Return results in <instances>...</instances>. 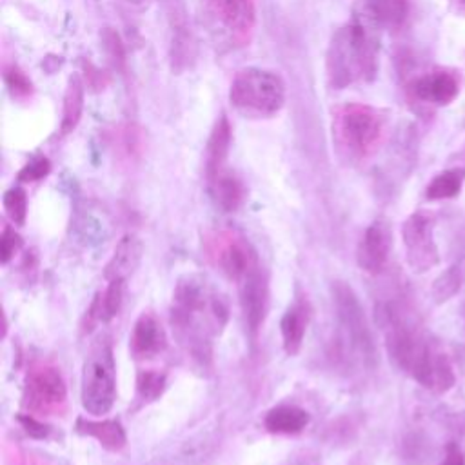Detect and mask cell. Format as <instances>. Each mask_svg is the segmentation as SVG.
Segmentation results:
<instances>
[{"instance_id":"cell-1","label":"cell","mask_w":465,"mask_h":465,"mask_svg":"<svg viewBox=\"0 0 465 465\" xmlns=\"http://www.w3.org/2000/svg\"><path fill=\"white\" fill-rule=\"evenodd\" d=\"M229 320L228 300L211 288L202 275L178 278L173 304L171 326L191 360L205 369L211 364L213 337L222 333Z\"/></svg>"},{"instance_id":"cell-2","label":"cell","mask_w":465,"mask_h":465,"mask_svg":"<svg viewBox=\"0 0 465 465\" xmlns=\"http://www.w3.org/2000/svg\"><path fill=\"white\" fill-rule=\"evenodd\" d=\"M378 316L387 353L400 371L438 395L454 387L456 376L449 356L420 331L399 304H384Z\"/></svg>"},{"instance_id":"cell-3","label":"cell","mask_w":465,"mask_h":465,"mask_svg":"<svg viewBox=\"0 0 465 465\" xmlns=\"http://www.w3.org/2000/svg\"><path fill=\"white\" fill-rule=\"evenodd\" d=\"M384 24L378 0H368L362 12L337 29L328 48V79L335 89L356 81L371 82L378 71V27Z\"/></svg>"},{"instance_id":"cell-4","label":"cell","mask_w":465,"mask_h":465,"mask_svg":"<svg viewBox=\"0 0 465 465\" xmlns=\"http://www.w3.org/2000/svg\"><path fill=\"white\" fill-rule=\"evenodd\" d=\"M229 102L245 119H271L285 102V84L275 71L245 67L231 82Z\"/></svg>"},{"instance_id":"cell-5","label":"cell","mask_w":465,"mask_h":465,"mask_svg":"<svg viewBox=\"0 0 465 465\" xmlns=\"http://www.w3.org/2000/svg\"><path fill=\"white\" fill-rule=\"evenodd\" d=\"M81 400L86 413L104 416L117 400V364L112 338L102 335L91 347L82 368Z\"/></svg>"},{"instance_id":"cell-6","label":"cell","mask_w":465,"mask_h":465,"mask_svg":"<svg viewBox=\"0 0 465 465\" xmlns=\"http://www.w3.org/2000/svg\"><path fill=\"white\" fill-rule=\"evenodd\" d=\"M331 293L340 326L342 345L349 349L368 369H373L378 362V353L359 297H356L349 283L340 280L333 282Z\"/></svg>"},{"instance_id":"cell-7","label":"cell","mask_w":465,"mask_h":465,"mask_svg":"<svg viewBox=\"0 0 465 465\" xmlns=\"http://www.w3.org/2000/svg\"><path fill=\"white\" fill-rule=\"evenodd\" d=\"M338 146L356 159L373 155L385 133V117L382 112L366 104H347L337 112L333 122Z\"/></svg>"},{"instance_id":"cell-8","label":"cell","mask_w":465,"mask_h":465,"mask_svg":"<svg viewBox=\"0 0 465 465\" xmlns=\"http://www.w3.org/2000/svg\"><path fill=\"white\" fill-rule=\"evenodd\" d=\"M406 262L413 273L423 275L440 264V252L435 240V219L431 213L416 211L402 226Z\"/></svg>"},{"instance_id":"cell-9","label":"cell","mask_w":465,"mask_h":465,"mask_svg":"<svg viewBox=\"0 0 465 465\" xmlns=\"http://www.w3.org/2000/svg\"><path fill=\"white\" fill-rule=\"evenodd\" d=\"M205 252L213 266L233 282H242L257 264L252 245L233 231H217L207 236Z\"/></svg>"},{"instance_id":"cell-10","label":"cell","mask_w":465,"mask_h":465,"mask_svg":"<svg viewBox=\"0 0 465 465\" xmlns=\"http://www.w3.org/2000/svg\"><path fill=\"white\" fill-rule=\"evenodd\" d=\"M66 399L67 387L60 369L50 364H39L29 369L24 391V404L29 411L41 415L60 413Z\"/></svg>"},{"instance_id":"cell-11","label":"cell","mask_w":465,"mask_h":465,"mask_svg":"<svg viewBox=\"0 0 465 465\" xmlns=\"http://www.w3.org/2000/svg\"><path fill=\"white\" fill-rule=\"evenodd\" d=\"M240 306L249 338L255 344L266 322L269 309V280L266 271L257 262L240 285Z\"/></svg>"},{"instance_id":"cell-12","label":"cell","mask_w":465,"mask_h":465,"mask_svg":"<svg viewBox=\"0 0 465 465\" xmlns=\"http://www.w3.org/2000/svg\"><path fill=\"white\" fill-rule=\"evenodd\" d=\"M205 6L229 35L233 46L252 43L257 26L255 0H205Z\"/></svg>"},{"instance_id":"cell-13","label":"cell","mask_w":465,"mask_h":465,"mask_svg":"<svg viewBox=\"0 0 465 465\" xmlns=\"http://www.w3.org/2000/svg\"><path fill=\"white\" fill-rule=\"evenodd\" d=\"M389 253H391L389 228L384 222L376 221L366 229L359 244L356 262H359L362 271L369 275H380L387 266Z\"/></svg>"},{"instance_id":"cell-14","label":"cell","mask_w":465,"mask_h":465,"mask_svg":"<svg viewBox=\"0 0 465 465\" xmlns=\"http://www.w3.org/2000/svg\"><path fill=\"white\" fill-rule=\"evenodd\" d=\"M167 347V337L160 320L153 313H142L131 331V353L136 359L148 360Z\"/></svg>"},{"instance_id":"cell-15","label":"cell","mask_w":465,"mask_h":465,"mask_svg":"<svg viewBox=\"0 0 465 465\" xmlns=\"http://www.w3.org/2000/svg\"><path fill=\"white\" fill-rule=\"evenodd\" d=\"M415 98L435 105H447L458 97V81L447 71H435L416 79L411 86Z\"/></svg>"},{"instance_id":"cell-16","label":"cell","mask_w":465,"mask_h":465,"mask_svg":"<svg viewBox=\"0 0 465 465\" xmlns=\"http://www.w3.org/2000/svg\"><path fill=\"white\" fill-rule=\"evenodd\" d=\"M142 255H144V244H142V240L136 235L129 233V235L122 236L115 247V253H113L112 260L107 262V266H105L104 278L107 282L126 280L140 266Z\"/></svg>"},{"instance_id":"cell-17","label":"cell","mask_w":465,"mask_h":465,"mask_svg":"<svg viewBox=\"0 0 465 465\" xmlns=\"http://www.w3.org/2000/svg\"><path fill=\"white\" fill-rule=\"evenodd\" d=\"M231 142H233V129L228 117L222 115L217 120V124H214L205 148V176L209 182L224 171L231 150Z\"/></svg>"},{"instance_id":"cell-18","label":"cell","mask_w":465,"mask_h":465,"mask_svg":"<svg viewBox=\"0 0 465 465\" xmlns=\"http://www.w3.org/2000/svg\"><path fill=\"white\" fill-rule=\"evenodd\" d=\"M75 431L79 435L95 438L105 451L119 453L126 447L128 437L119 420H88L79 418L75 423Z\"/></svg>"},{"instance_id":"cell-19","label":"cell","mask_w":465,"mask_h":465,"mask_svg":"<svg viewBox=\"0 0 465 465\" xmlns=\"http://www.w3.org/2000/svg\"><path fill=\"white\" fill-rule=\"evenodd\" d=\"M124 298V280H112L107 282L105 290L95 297L91 307L86 313L88 326L86 331H91L97 324H107L112 322L122 307Z\"/></svg>"},{"instance_id":"cell-20","label":"cell","mask_w":465,"mask_h":465,"mask_svg":"<svg viewBox=\"0 0 465 465\" xmlns=\"http://www.w3.org/2000/svg\"><path fill=\"white\" fill-rule=\"evenodd\" d=\"M309 324V309L304 302L293 304L280 322V331H282V344L283 351L290 356H295L300 353L304 337Z\"/></svg>"},{"instance_id":"cell-21","label":"cell","mask_w":465,"mask_h":465,"mask_svg":"<svg viewBox=\"0 0 465 465\" xmlns=\"http://www.w3.org/2000/svg\"><path fill=\"white\" fill-rule=\"evenodd\" d=\"M173 37H171V67L176 74L188 69L195 60V41L190 31L184 13H173Z\"/></svg>"},{"instance_id":"cell-22","label":"cell","mask_w":465,"mask_h":465,"mask_svg":"<svg viewBox=\"0 0 465 465\" xmlns=\"http://www.w3.org/2000/svg\"><path fill=\"white\" fill-rule=\"evenodd\" d=\"M309 413L302 407L278 406L266 415L264 425L273 435H298L309 425Z\"/></svg>"},{"instance_id":"cell-23","label":"cell","mask_w":465,"mask_h":465,"mask_svg":"<svg viewBox=\"0 0 465 465\" xmlns=\"http://www.w3.org/2000/svg\"><path fill=\"white\" fill-rule=\"evenodd\" d=\"M84 93L86 84L79 74H74L67 79L66 93H64V110H62V122L60 131L62 135H67L75 131L84 112Z\"/></svg>"},{"instance_id":"cell-24","label":"cell","mask_w":465,"mask_h":465,"mask_svg":"<svg viewBox=\"0 0 465 465\" xmlns=\"http://www.w3.org/2000/svg\"><path fill=\"white\" fill-rule=\"evenodd\" d=\"M211 195L224 213H235L244 198H245V188L236 174H231L228 171H222L217 178H213L209 182Z\"/></svg>"},{"instance_id":"cell-25","label":"cell","mask_w":465,"mask_h":465,"mask_svg":"<svg viewBox=\"0 0 465 465\" xmlns=\"http://www.w3.org/2000/svg\"><path fill=\"white\" fill-rule=\"evenodd\" d=\"M465 182V169L453 167L438 173L425 190V198L437 202V200H451L456 198Z\"/></svg>"},{"instance_id":"cell-26","label":"cell","mask_w":465,"mask_h":465,"mask_svg":"<svg viewBox=\"0 0 465 465\" xmlns=\"http://www.w3.org/2000/svg\"><path fill=\"white\" fill-rule=\"evenodd\" d=\"M146 148V138L142 129L135 124H126L115 133V150L126 160H136Z\"/></svg>"},{"instance_id":"cell-27","label":"cell","mask_w":465,"mask_h":465,"mask_svg":"<svg viewBox=\"0 0 465 465\" xmlns=\"http://www.w3.org/2000/svg\"><path fill=\"white\" fill-rule=\"evenodd\" d=\"M461 269L458 264L447 267L435 282H433V288H431V297L437 304H446L451 298H454L460 290H461Z\"/></svg>"},{"instance_id":"cell-28","label":"cell","mask_w":465,"mask_h":465,"mask_svg":"<svg viewBox=\"0 0 465 465\" xmlns=\"http://www.w3.org/2000/svg\"><path fill=\"white\" fill-rule=\"evenodd\" d=\"M167 385L166 373L160 371H140L136 376V399L144 404L159 400Z\"/></svg>"},{"instance_id":"cell-29","label":"cell","mask_w":465,"mask_h":465,"mask_svg":"<svg viewBox=\"0 0 465 465\" xmlns=\"http://www.w3.org/2000/svg\"><path fill=\"white\" fill-rule=\"evenodd\" d=\"M4 82H6V88H8L13 100L24 102V100L31 98L35 93V86H33L31 79L24 74V71L17 64H8L4 67Z\"/></svg>"},{"instance_id":"cell-30","label":"cell","mask_w":465,"mask_h":465,"mask_svg":"<svg viewBox=\"0 0 465 465\" xmlns=\"http://www.w3.org/2000/svg\"><path fill=\"white\" fill-rule=\"evenodd\" d=\"M378 10L385 26L399 29L409 15V0H378Z\"/></svg>"},{"instance_id":"cell-31","label":"cell","mask_w":465,"mask_h":465,"mask_svg":"<svg viewBox=\"0 0 465 465\" xmlns=\"http://www.w3.org/2000/svg\"><path fill=\"white\" fill-rule=\"evenodd\" d=\"M4 209L8 213V217L13 224L24 226L26 217H27V195L22 188H12L4 193L3 198Z\"/></svg>"},{"instance_id":"cell-32","label":"cell","mask_w":465,"mask_h":465,"mask_svg":"<svg viewBox=\"0 0 465 465\" xmlns=\"http://www.w3.org/2000/svg\"><path fill=\"white\" fill-rule=\"evenodd\" d=\"M51 173V162L48 157L39 155V157H33L19 173V181L20 182H37L46 178Z\"/></svg>"},{"instance_id":"cell-33","label":"cell","mask_w":465,"mask_h":465,"mask_svg":"<svg viewBox=\"0 0 465 465\" xmlns=\"http://www.w3.org/2000/svg\"><path fill=\"white\" fill-rule=\"evenodd\" d=\"M102 43H104V50H105L107 57H110V60L117 67H122L126 62V53H124V44L119 37V33L113 31L112 27H105L102 31Z\"/></svg>"},{"instance_id":"cell-34","label":"cell","mask_w":465,"mask_h":465,"mask_svg":"<svg viewBox=\"0 0 465 465\" xmlns=\"http://www.w3.org/2000/svg\"><path fill=\"white\" fill-rule=\"evenodd\" d=\"M20 247H22L20 235L13 228L6 226L3 236H0V260H3L4 266L10 264V260L15 257Z\"/></svg>"},{"instance_id":"cell-35","label":"cell","mask_w":465,"mask_h":465,"mask_svg":"<svg viewBox=\"0 0 465 465\" xmlns=\"http://www.w3.org/2000/svg\"><path fill=\"white\" fill-rule=\"evenodd\" d=\"M19 422H20L24 431L31 438L44 440V438L50 437V427L44 422H41L39 418H35L33 415H22V416H19Z\"/></svg>"},{"instance_id":"cell-36","label":"cell","mask_w":465,"mask_h":465,"mask_svg":"<svg viewBox=\"0 0 465 465\" xmlns=\"http://www.w3.org/2000/svg\"><path fill=\"white\" fill-rule=\"evenodd\" d=\"M82 67H84V75H86V84L88 88H91L93 91H98V89H104L105 84H107V75L102 74V71L98 67H95L91 62H82Z\"/></svg>"},{"instance_id":"cell-37","label":"cell","mask_w":465,"mask_h":465,"mask_svg":"<svg viewBox=\"0 0 465 465\" xmlns=\"http://www.w3.org/2000/svg\"><path fill=\"white\" fill-rule=\"evenodd\" d=\"M440 465H465V456L456 442H449L446 447V458Z\"/></svg>"},{"instance_id":"cell-38","label":"cell","mask_w":465,"mask_h":465,"mask_svg":"<svg viewBox=\"0 0 465 465\" xmlns=\"http://www.w3.org/2000/svg\"><path fill=\"white\" fill-rule=\"evenodd\" d=\"M126 3H131V4H140L142 0H126Z\"/></svg>"},{"instance_id":"cell-39","label":"cell","mask_w":465,"mask_h":465,"mask_svg":"<svg viewBox=\"0 0 465 465\" xmlns=\"http://www.w3.org/2000/svg\"><path fill=\"white\" fill-rule=\"evenodd\" d=\"M461 313H463V316H465V302H463V306H461Z\"/></svg>"},{"instance_id":"cell-40","label":"cell","mask_w":465,"mask_h":465,"mask_svg":"<svg viewBox=\"0 0 465 465\" xmlns=\"http://www.w3.org/2000/svg\"><path fill=\"white\" fill-rule=\"evenodd\" d=\"M461 3H463V6H465V0H461Z\"/></svg>"}]
</instances>
